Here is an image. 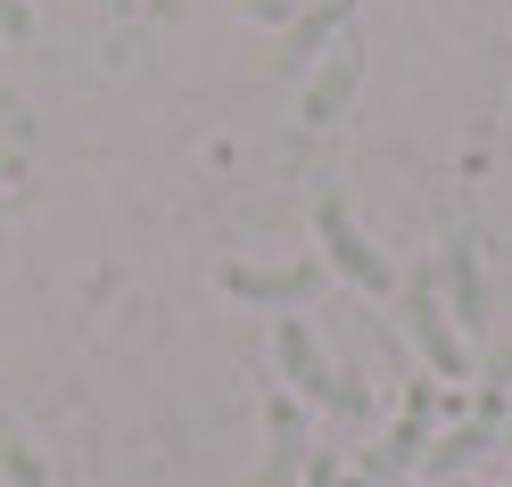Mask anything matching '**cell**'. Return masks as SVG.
<instances>
[{"instance_id":"obj_18","label":"cell","mask_w":512,"mask_h":487,"mask_svg":"<svg viewBox=\"0 0 512 487\" xmlns=\"http://www.w3.org/2000/svg\"><path fill=\"white\" fill-rule=\"evenodd\" d=\"M339 487H372V479H364V471H339Z\"/></svg>"},{"instance_id":"obj_11","label":"cell","mask_w":512,"mask_h":487,"mask_svg":"<svg viewBox=\"0 0 512 487\" xmlns=\"http://www.w3.org/2000/svg\"><path fill=\"white\" fill-rule=\"evenodd\" d=\"M0 463H9V479H17V487H42V454L25 446V438L9 430V421H0Z\"/></svg>"},{"instance_id":"obj_15","label":"cell","mask_w":512,"mask_h":487,"mask_svg":"<svg viewBox=\"0 0 512 487\" xmlns=\"http://www.w3.org/2000/svg\"><path fill=\"white\" fill-rule=\"evenodd\" d=\"M488 388H512V347H496V355H488Z\"/></svg>"},{"instance_id":"obj_17","label":"cell","mask_w":512,"mask_h":487,"mask_svg":"<svg viewBox=\"0 0 512 487\" xmlns=\"http://www.w3.org/2000/svg\"><path fill=\"white\" fill-rule=\"evenodd\" d=\"M0 182H9V190H17V182H25V157H17V149H9V141H0Z\"/></svg>"},{"instance_id":"obj_3","label":"cell","mask_w":512,"mask_h":487,"mask_svg":"<svg viewBox=\"0 0 512 487\" xmlns=\"http://www.w3.org/2000/svg\"><path fill=\"white\" fill-rule=\"evenodd\" d=\"M314 240L331 248V265L347 273V289H364V298H389V289H397L389 256H380V248H372V240L356 232V215H347L339 199H323V207H314Z\"/></svg>"},{"instance_id":"obj_1","label":"cell","mask_w":512,"mask_h":487,"mask_svg":"<svg viewBox=\"0 0 512 487\" xmlns=\"http://www.w3.org/2000/svg\"><path fill=\"white\" fill-rule=\"evenodd\" d=\"M273 355H281V372H290V388H298L306 405H331V413H364V405H372V397H364V380H347L331 355L314 347V331H306L298 314H281V322H273Z\"/></svg>"},{"instance_id":"obj_8","label":"cell","mask_w":512,"mask_h":487,"mask_svg":"<svg viewBox=\"0 0 512 487\" xmlns=\"http://www.w3.org/2000/svg\"><path fill=\"white\" fill-rule=\"evenodd\" d=\"M356 83H364V42H356V34H339V50L323 58V75L306 83L298 116H306V124H331V116H339L347 100H356Z\"/></svg>"},{"instance_id":"obj_5","label":"cell","mask_w":512,"mask_h":487,"mask_svg":"<svg viewBox=\"0 0 512 487\" xmlns=\"http://www.w3.org/2000/svg\"><path fill=\"white\" fill-rule=\"evenodd\" d=\"M223 298H240V306H281V314H298L323 298V265L314 256H298V265H223Z\"/></svg>"},{"instance_id":"obj_7","label":"cell","mask_w":512,"mask_h":487,"mask_svg":"<svg viewBox=\"0 0 512 487\" xmlns=\"http://www.w3.org/2000/svg\"><path fill=\"white\" fill-rule=\"evenodd\" d=\"M347 17H356V0H306V9L290 17V34H281V50H273V67L281 75H306L314 58L347 34Z\"/></svg>"},{"instance_id":"obj_23","label":"cell","mask_w":512,"mask_h":487,"mask_svg":"<svg viewBox=\"0 0 512 487\" xmlns=\"http://www.w3.org/2000/svg\"><path fill=\"white\" fill-rule=\"evenodd\" d=\"M397 487H405V479H397Z\"/></svg>"},{"instance_id":"obj_13","label":"cell","mask_w":512,"mask_h":487,"mask_svg":"<svg viewBox=\"0 0 512 487\" xmlns=\"http://www.w3.org/2000/svg\"><path fill=\"white\" fill-rule=\"evenodd\" d=\"M0 34L25 42V34H34V9H25V0H0Z\"/></svg>"},{"instance_id":"obj_2","label":"cell","mask_w":512,"mask_h":487,"mask_svg":"<svg viewBox=\"0 0 512 487\" xmlns=\"http://www.w3.org/2000/svg\"><path fill=\"white\" fill-rule=\"evenodd\" d=\"M405 331H413V347H422V364L438 380H463L471 372L463 331H455V314H446V298H438V273H413L405 281Z\"/></svg>"},{"instance_id":"obj_6","label":"cell","mask_w":512,"mask_h":487,"mask_svg":"<svg viewBox=\"0 0 512 487\" xmlns=\"http://www.w3.org/2000/svg\"><path fill=\"white\" fill-rule=\"evenodd\" d=\"M306 413H298V397H265V463H256V479L248 487H298V471H306Z\"/></svg>"},{"instance_id":"obj_22","label":"cell","mask_w":512,"mask_h":487,"mask_svg":"<svg viewBox=\"0 0 512 487\" xmlns=\"http://www.w3.org/2000/svg\"><path fill=\"white\" fill-rule=\"evenodd\" d=\"M0 215H9V199H0Z\"/></svg>"},{"instance_id":"obj_4","label":"cell","mask_w":512,"mask_h":487,"mask_svg":"<svg viewBox=\"0 0 512 487\" xmlns=\"http://www.w3.org/2000/svg\"><path fill=\"white\" fill-rule=\"evenodd\" d=\"M430 405H438V380H413V397H405V413H397V430L364 454V479H372V487H397V479H413V471H422V446H430Z\"/></svg>"},{"instance_id":"obj_10","label":"cell","mask_w":512,"mask_h":487,"mask_svg":"<svg viewBox=\"0 0 512 487\" xmlns=\"http://www.w3.org/2000/svg\"><path fill=\"white\" fill-rule=\"evenodd\" d=\"M488 446H496L488 421H455L446 438H430V446H422V471H430V479H471V463H479Z\"/></svg>"},{"instance_id":"obj_21","label":"cell","mask_w":512,"mask_h":487,"mask_svg":"<svg viewBox=\"0 0 512 487\" xmlns=\"http://www.w3.org/2000/svg\"><path fill=\"white\" fill-rule=\"evenodd\" d=\"M108 9H133V0H108Z\"/></svg>"},{"instance_id":"obj_12","label":"cell","mask_w":512,"mask_h":487,"mask_svg":"<svg viewBox=\"0 0 512 487\" xmlns=\"http://www.w3.org/2000/svg\"><path fill=\"white\" fill-rule=\"evenodd\" d=\"M0 133H9L17 149H25V141H34V116H25V108H17V91H9V83H0Z\"/></svg>"},{"instance_id":"obj_20","label":"cell","mask_w":512,"mask_h":487,"mask_svg":"<svg viewBox=\"0 0 512 487\" xmlns=\"http://www.w3.org/2000/svg\"><path fill=\"white\" fill-rule=\"evenodd\" d=\"M446 487H479V479H446Z\"/></svg>"},{"instance_id":"obj_14","label":"cell","mask_w":512,"mask_h":487,"mask_svg":"<svg viewBox=\"0 0 512 487\" xmlns=\"http://www.w3.org/2000/svg\"><path fill=\"white\" fill-rule=\"evenodd\" d=\"M298 487H339V463H331V454H306V471H298Z\"/></svg>"},{"instance_id":"obj_16","label":"cell","mask_w":512,"mask_h":487,"mask_svg":"<svg viewBox=\"0 0 512 487\" xmlns=\"http://www.w3.org/2000/svg\"><path fill=\"white\" fill-rule=\"evenodd\" d=\"M306 9V0H256V17H265V25H281V17H298Z\"/></svg>"},{"instance_id":"obj_9","label":"cell","mask_w":512,"mask_h":487,"mask_svg":"<svg viewBox=\"0 0 512 487\" xmlns=\"http://www.w3.org/2000/svg\"><path fill=\"white\" fill-rule=\"evenodd\" d=\"M438 298L455 314V331H479L488 322V289H479V256H471V232L446 240V265H438Z\"/></svg>"},{"instance_id":"obj_19","label":"cell","mask_w":512,"mask_h":487,"mask_svg":"<svg viewBox=\"0 0 512 487\" xmlns=\"http://www.w3.org/2000/svg\"><path fill=\"white\" fill-rule=\"evenodd\" d=\"M0 265H9V232H0Z\"/></svg>"}]
</instances>
